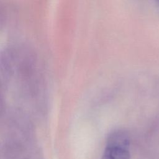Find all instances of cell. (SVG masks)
<instances>
[{
  "label": "cell",
  "mask_w": 159,
  "mask_h": 159,
  "mask_svg": "<svg viewBox=\"0 0 159 159\" xmlns=\"http://www.w3.org/2000/svg\"><path fill=\"white\" fill-rule=\"evenodd\" d=\"M106 145L117 146L129 148V136L126 132L122 130L113 131L107 137Z\"/></svg>",
  "instance_id": "1"
},
{
  "label": "cell",
  "mask_w": 159,
  "mask_h": 159,
  "mask_svg": "<svg viewBox=\"0 0 159 159\" xmlns=\"http://www.w3.org/2000/svg\"><path fill=\"white\" fill-rule=\"evenodd\" d=\"M102 159H130L129 148L106 145Z\"/></svg>",
  "instance_id": "2"
}]
</instances>
